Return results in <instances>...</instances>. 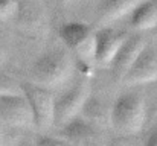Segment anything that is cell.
I'll return each instance as SVG.
<instances>
[{"mask_svg": "<svg viewBox=\"0 0 157 146\" xmlns=\"http://www.w3.org/2000/svg\"><path fill=\"white\" fill-rule=\"evenodd\" d=\"M131 26L140 32L156 31L157 29V0L142 2L130 14Z\"/></svg>", "mask_w": 157, "mask_h": 146, "instance_id": "13", "label": "cell"}, {"mask_svg": "<svg viewBox=\"0 0 157 146\" xmlns=\"http://www.w3.org/2000/svg\"><path fill=\"white\" fill-rule=\"evenodd\" d=\"M59 136L73 146H107L98 128H95L81 116L72 119L69 123L61 126Z\"/></svg>", "mask_w": 157, "mask_h": 146, "instance_id": "9", "label": "cell"}, {"mask_svg": "<svg viewBox=\"0 0 157 146\" xmlns=\"http://www.w3.org/2000/svg\"><path fill=\"white\" fill-rule=\"evenodd\" d=\"M59 37L64 46L81 62L87 75H90V72L96 66L95 64V31L82 21H69L61 26Z\"/></svg>", "mask_w": 157, "mask_h": 146, "instance_id": "3", "label": "cell"}, {"mask_svg": "<svg viewBox=\"0 0 157 146\" xmlns=\"http://www.w3.org/2000/svg\"><path fill=\"white\" fill-rule=\"evenodd\" d=\"M157 81V52L151 46H145L136 61L125 73L122 82L127 85H144Z\"/></svg>", "mask_w": 157, "mask_h": 146, "instance_id": "7", "label": "cell"}, {"mask_svg": "<svg viewBox=\"0 0 157 146\" xmlns=\"http://www.w3.org/2000/svg\"><path fill=\"white\" fill-rule=\"evenodd\" d=\"M5 61H6V52H5V49L2 47V44H0V66H3Z\"/></svg>", "mask_w": 157, "mask_h": 146, "instance_id": "19", "label": "cell"}, {"mask_svg": "<svg viewBox=\"0 0 157 146\" xmlns=\"http://www.w3.org/2000/svg\"><path fill=\"white\" fill-rule=\"evenodd\" d=\"M0 122L12 128L35 126L32 111L23 93L0 95Z\"/></svg>", "mask_w": 157, "mask_h": 146, "instance_id": "6", "label": "cell"}, {"mask_svg": "<svg viewBox=\"0 0 157 146\" xmlns=\"http://www.w3.org/2000/svg\"><path fill=\"white\" fill-rule=\"evenodd\" d=\"M144 146H157V128H154V129L148 134V137H147Z\"/></svg>", "mask_w": 157, "mask_h": 146, "instance_id": "18", "label": "cell"}, {"mask_svg": "<svg viewBox=\"0 0 157 146\" xmlns=\"http://www.w3.org/2000/svg\"><path fill=\"white\" fill-rule=\"evenodd\" d=\"M15 17L21 28H25L31 34H38L43 31V9L35 2L18 0V9Z\"/></svg>", "mask_w": 157, "mask_h": 146, "instance_id": "12", "label": "cell"}, {"mask_svg": "<svg viewBox=\"0 0 157 146\" xmlns=\"http://www.w3.org/2000/svg\"><path fill=\"white\" fill-rule=\"evenodd\" d=\"M73 72V62L70 55L64 49H53L40 55L31 67L29 76L32 84L44 88H56L64 85Z\"/></svg>", "mask_w": 157, "mask_h": 146, "instance_id": "2", "label": "cell"}, {"mask_svg": "<svg viewBox=\"0 0 157 146\" xmlns=\"http://www.w3.org/2000/svg\"><path fill=\"white\" fill-rule=\"evenodd\" d=\"M147 120V102L139 92H125L110 107V125L119 136H136Z\"/></svg>", "mask_w": 157, "mask_h": 146, "instance_id": "1", "label": "cell"}, {"mask_svg": "<svg viewBox=\"0 0 157 146\" xmlns=\"http://www.w3.org/2000/svg\"><path fill=\"white\" fill-rule=\"evenodd\" d=\"M81 113H84L82 119H86L95 128L110 125V108L96 96L90 95V97L87 99V102H86Z\"/></svg>", "mask_w": 157, "mask_h": 146, "instance_id": "14", "label": "cell"}, {"mask_svg": "<svg viewBox=\"0 0 157 146\" xmlns=\"http://www.w3.org/2000/svg\"><path fill=\"white\" fill-rule=\"evenodd\" d=\"M2 142H3V136H2V128H0V146H2Z\"/></svg>", "mask_w": 157, "mask_h": 146, "instance_id": "21", "label": "cell"}, {"mask_svg": "<svg viewBox=\"0 0 157 146\" xmlns=\"http://www.w3.org/2000/svg\"><path fill=\"white\" fill-rule=\"evenodd\" d=\"M21 93L29 103L35 126H38L40 129H48L53 126L55 96H53L52 90L32 84V82H23Z\"/></svg>", "mask_w": 157, "mask_h": 146, "instance_id": "4", "label": "cell"}, {"mask_svg": "<svg viewBox=\"0 0 157 146\" xmlns=\"http://www.w3.org/2000/svg\"><path fill=\"white\" fill-rule=\"evenodd\" d=\"M145 0H104L99 8V23L105 26L111 21L121 20L130 15Z\"/></svg>", "mask_w": 157, "mask_h": 146, "instance_id": "11", "label": "cell"}, {"mask_svg": "<svg viewBox=\"0 0 157 146\" xmlns=\"http://www.w3.org/2000/svg\"><path fill=\"white\" fill-rule=\"evenodd\" d=\"M37 146H73L70 142L61 139V137H52V136H40L37 139Z\"/></svg>", "mask_w": 157, "mask_h": 146, "instance_id": "17", "label": "cell"}, {"mask_svg": "<svg viewBox=\"0 0 157 146\" xmlns=\"http://www.w3.org/2000/svg\"><path fill=\"white\" fill-rule=\"evenodd\" d=\"M128 38V34L113 29V28H101L95 31V64L96 66H110L114 55L121 46Z\"/></svg>", "mask_w": 157, "mask_h": 146, "instance_id": "8", "label": "cell"}, {"mask_svg": "<svg viewBox=\"0 0 157 146\" xmlns=\"http://www.w3.org/2000/svg\"><path fill=\"white\" fill-rule=\"evenodd\" d=\"M14 93H21V84L8 73L0 72V95H14Z\"/></svg>", "mask_w": 157, "mask_h": 146, "instance_id": "15", "label": "cell"}, {"mask_svg": "<svg viewBox=\"0 0 157 146\" xmlns=\"http://www.w3.org/2000/svg\"><path fill=\"white\" fill-rule=\"evenodd\" d=\"M145 46H147V41L140 35H128L125 43L121 46L117 53L114 55L113 61L110 62L111 73H113L114 79H117V81L124 79L125 73L128 72V69L136 61V58L139 56V53L144 50Z\"/></svg>", "mask_w": 157, "mask_h": 146, "instance_id": "10", "label": "cell"}, {"mask_svg": "<svg viewBox=\"0 0 157 146\" xmlns=\"http://www.w3.org/2000/svg\"><path fill=\"white\" fill-rule=\"evenodd\" d=\"M18 9V0H0V18L6 20L15 17Z\"/></svg>", "mask_w": 157, "mask_h": 146, "instance_id": "16", "label": "cell"}, {"mask_svg": "<svg viewBox=\"0 0 157 146\" xmlns=\"http://www.w3.org/2000/svg\"><path fill=\"white\" fill-rule=\"evenodd\" d=\"M90 95H92L90 87L86 82H79L66 93H63L58 99H55L53 125H58L61 128L66 123H69L72 119L81 116V111Z\"/></svg>", "mask_w": 157, "mask_h": 146, "instance_id": "5", "label": "cell"}, {"mask_svg": "<svg viewBox=\"0 0 157 146\" xmlns=\"http://www.w3.org/2000/svg\"><path fill=\"white\" fill-rule=\"evenodd\" d=\"M70 2H72V0H58V3H59V5H63V6H66V5H69Z\"/></svg>", "mask_w": 157, "mask_h": 146, "instance_id": "20", "label": "cell"}]
</instances>
